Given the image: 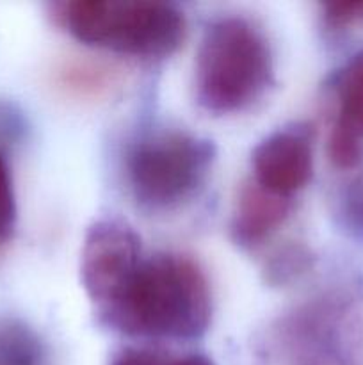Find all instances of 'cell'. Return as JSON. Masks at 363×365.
Listing matches in <instances>:
<instances>
[{
    "label": "cell",
    "mask_w": 363,
    "mask_h": 365,
    "mask_svg": "<svg viewBox=\"0 0 363 365\" xmlns=\"http://www.w3.org/2000/svg\"><path fill=\"white\" fill-rule=\"evenodd\" d=\"M110 365H216L199 353H167L148 348L123 349Z\"/></svg>",
    "instance_id": "13"
},
{
    "label": "cell",
    "mask_w": 363,
    "mask_h": 365,
    "mask_svg": "<svg viewBox=\"0 0 363 365\" xmlns=\"http://www.w3.org/2000/svg\"><path fill=\"white\" fill-rule=\"evenodd\" d=\"M274 78V57L262 29L244 16H221L206 25L194 61L199 106L221 116L248 109Z\"/></svg>",
    "instance_id": "2"
},
{
    "label": "cell",
    "mask_w": 363,
    "mask_h": 365,
    "mask_svg": "<svg viewBox=\"0 0 363 365\" xmlns=\"http://www.w3.org/2000/svg\"><path fill=\"white\" fill-rule=\"evenodd\" d=\"M0 365H50L38 331L16 317H0Z\"/></svg>",
    "instance_id": "10"
},
{
    "label": "cell",
    "mask_w": 363,
    "mask_h": 365,
    "mask_svg": "<svg viewBox=\"0 0 363 365\" xmlns=\"http://www.w3.org/2000/svg\"><path fill=\"white\" fill-rule=\"evenodd\" d=\"M216 146L210 139L180 128L144 134L128 150L125 170L135 202L146 210L166 212L191 202L205 185Z\"/></svg>",
    "instance_id": "4"
},
{
    "label": "cell",
    "mask_w": 363,
    "mask_h": 365,
    "mask_svg": "<svg viewBox=\"0 0 363 365\" xmlns=\"http://www.w3.org/2000/svg\"><path fill=\"white\" fill-rule=\"evenodd\" d=\"M251 168V180L274 195L292 200L308 185L313 173L310 128L294 123L265 135L253 150Z\"/></svg>",
    "instance_id": "7"
},
{
    "label": "cell",
    "mask_w": 363,
    "mask_h": 365,
    "mask_svg": "<svg viewBox=\"0 0 363 365\" xmlns=\"http://www.w3.org/2000/svg\"><path fill=\"white\" fill-rule=\"evenodd\" d=\"M312 266V255L302 245H287L274 252L265 262L263 274L270 285H287L298 280Z\"/></svg>",
    "instance_id": "11"
},
{
    "label": "cell",
    "mask_w": 363,
    "mask_h": 365,
    "mask_svg": "<svg viewBox=\"0 0 363 365\" xmlns=\"http://www.w3.org/2000/svg\"><path fill=\"white\" fill-rule=\"evenodd\" d=\"M16 195L6 155L0 152V246L6 245L16 225Z\"/></svg>",
    "instance_id": "14"
},
{
    "label": "cell",
    "mask_w": 363,
    "mask_h": 365,
    "mask_svg": "<svg viewBox=\"0 0 363 365\" xmlns=\"http://www.w3.org/2000/svg\"><path fill=\"white\" fill-rule=\"evenodd\" d=\"M110 82L112 75L98 64L70 63L60 70V84L80 95H98Z\"/></svg>",
    "instance_id": "12"
},
{
    "label": "cell",
    "mask_w": 363,
    "mask_h": 365,
    "mask_svg": "<svg viewBox=\"0 0 363 365\" xmlns=\"http://www.w3.org/2000/svg\"><path fill=\"white\" fill-rule=\"evenodd\" d=\"M98 312L121 334L191 341L209 330L212 296L194 260L162 252L142 257L123 287Z\"/></svg>",
    "instance_id": "1"
},
{
    "label": "cell",
    "mask_w": 363,
    "mask_h": 365,
    "mask_svg": "<svg viewBox=\"0 0 363 365\" xmlns=\"http://www.w3.org/2000/svg\"><path fill=\"white\" fill-rule=\"evenodd\" d=\"M347 330L344 305L320 296L281 316L273 327V339L288 365H340Z\"/></svg>",
    "instance_id": "5"
},
{
    "label": "cell",
    "mask_w": 363,
    "mask_h": 365,
    "mask_svg": "<svg viewBox=\"0 0 363 365\" xmlns=\"http://www.w3.org/2000/svg\"><path fill=\"white\" fill-rule=\"evenodd\" d=\"M141 239L120 220H98L89 227L80 253V280L88 298L102 310L117 294L142 259Z\"/></svg>",
    "instance_id": "6"
},
{
    "label": "cell",
    "mask_w": 363,
    "mask_h": 365,
    "mask_svg": "<svg viewBox=\"0 0 363 365\" xmlns=\"http://www.w3.org/2000/svg\"><path fill=\"white\" fill-rule=\"evenodd\" d=\"M292 200L248 180L238 191L231 216V239L241 248H256L281 227L290 214Z\"/></svg>",
    "instance_id": "9"
},
{
    "label": "cell",
    "mask_w": 363,
    "mask_h": 365,
    "mask_svg": "<svg viewBox=\"0 0 363 365\" xmlns=\"http://www.w3.org/2000/svg\"><path fill=\"white\" fill-rule=\"evenodd\" d=\"M324 20L333 29H342L363 21V0L326 4L324 6Z\"/></svg>",
    "instance_id": "15"
},
{
    "label": "cell",
    "mask_w": 363,
    "mask_h": 365,
    "mask_svg": "<svg viewBox=\"0 0 363 365\" xmlns=\"http://www.w3.org/2000/svg\"><path fill=\"white\" fill-rule=\"evenodd\" d=\"M337 100L330 157L338 168H352L358 164L363 150V52L356 53L342 70Z\"/></svg>",
    "instance_id": "8"
},
{
    "label": "cell",
    "mask_w": 363,
    "mask_h": 365,
    "mask_svg": "<svg viewBox=\"0 0 363 365\" xmlns=\"http://www.w3.org/2000/svg\"><path fill=\"white\" fill-rule=\"evenodd\" d=\"M52 16L78 41L128 56H169L185 36L184 13L159 0H66Z\"/></svg>",
    "instance_id": "3"
}]
</instances>
